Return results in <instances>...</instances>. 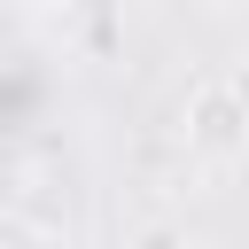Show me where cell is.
<instances>
[{"mask_svg":"<svg viewBox=\"0 0 249 249\" xmlns=\"http://www.w3.org/2000/svg\"><path fill=\"white\" fill-rule=\"evenodd\" d=\"M179 140L202 171H241L249 163V93L241 78H202L187 86V109H179Z\"/></svg>","mask_w":249,"mask_h":249,"instance_id":"6da1fadb","label":"cell"},{"mask_svg":"<svg viewBox=\"0 0 249 249\" xmlns=\"http://www.w3.org/2000/svg\"><path fill=\"white\" fill-rule=\"evenodd\" d=\"M23 8H31V16H78L86 0H23Z\"/></svg>","mask_w":249,"mask_h":249,"instance_id":"7a4b0ae2","label":"cell"}]
</instances>
